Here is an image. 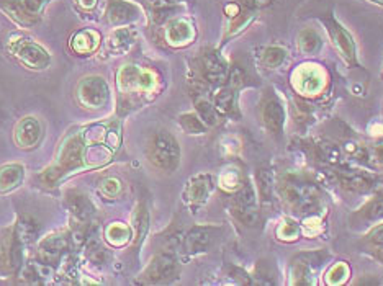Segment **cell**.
<instances>
[{
    "label": "cell",
    "instance_id": "cell-32",
    "mask_svg": "<svg viewBox=\"0 0 383 286\" xmlns=\"http://www.w3.org/2000/svg\"><path fill=\"white\" fill-rule=\"evenodd\" d=\"M234 202H236V206L234 208H256V192H254V188L249 183L243 185V187L239 188Z\"/></svg>",
    "mask_w": 383,
    "mask_h": 286
},
{
    "label": "cell",
    "instance_id": "cell-5",
    "mask_svg": "<svg viewBox=\"0 0 383 286\" xmlns=\"http://www.w3.org/2000/svg\"><path fill=\"white\" fill-rule=\"evenodd\" d=\"M22 246L13 229H6L0 234V270L6 273L17 271L22 265Z\"/></svg>",
    "mask_w": 383,
    "mask_h": 286
},
{
    "label": "cell",
    "instance_id": "cell-42",
    "mask_svg": "<svg viewBox=\"0 0 383 286\" xmlns=\"http://www.w3.org/2000/svg\"><path fill=\"white\" fill-rule=\"evenodd\" d=\"M48 2H50V0H25V6L28 7V10H30L31 13L40 15L43 7H45Z\"/></svg>",
    "mask_w": 383,
    "mask_h": 286
},
{
    "label": "cell",
    "instance_id": "cell-29",
    "mask_svg": "<svg viewBox=\"0 0 383 286\" xmlns=\"http://www.w3.org/2000/svg\"><path fill=\"white\" fill-rule=\"evenodd\" d=\"M321 77L315 70H303L300 74V90H303L306 93H316L321 89Z\"/></svg>",
    "mask_w": 383,
    "mask_h": 286
},
{
    "label": "cell",
    "instance_id": "cell-17",
    "mask_svg": "<svg viewBox=\"0 0 383 286\" xmlns=\"http://www.w3.org/2000/svg\"><path fill=\"white\" fill-rule=\"evenodd\" d=\"M66 246H68L66 237H62L59 234L48 236L40 242V247H38V255H40V259L45 262V264H55V262L61 259Z\"/></svg>",
    "mask_w": 383,
    "mask_h": 286
},
{
    "label": "cell",
    "instance_id": "cell-31",
    "mask_svg": "<svg viewBox=\"0 0 383 286\" xmlns=\"http://www.w3.org/2000/svg\"><path fill=\"white\" fill-rule=\"evenodd\" d=\"M285 50L279 46H270L264 51V56H262V61L269 69H277L282 63L285 61Z\"/></svg>",
    "mask_w": 383,
    "mask_h": 286
},
{
    "label": "cell",
    "instance_id": "cell-38",
    "mask_svg": "<svg viewBox=\"0 0 383 286\" xmlns=\"http://www.w3.org/2000/svg\"><path fill=\"white\" fill-rule=\"evenodd\" d=\"M135 227H136V239L140 241L143 236H145L146 227H147V213L145 208L138 209V213L135 214Z\"/></svg>",
    "mask_w": 383,
    "mask_h": 286
},
{
    "label": "cell",
    "instance_id": "cell-47",
    "mask_svg": "<svg viewBox=\"0 0 383 286\" xmlns=\"http://www.w3.org/2000/svg\"><path fill=\"white\" fill-rule=\"evenodd\" d=\"M370 2H375V3H380V6H383V0H370Z\"/></svg>",
    "mask_w": 383,
    "mask_h": 286
},
{
    "label": "cell",
    "instance_id": "cell-30",
    "mask_svg": "<svg viewBox=\"0 0 383 286\" xmlns=\"http://www.w3.org/2000/svg\"><path fill=\"white\" fill-rule=\"evenodd\" d=\"M197 113L207 126H215L218 123V110L215 108V105L207 102V100L197 102Z\"/></svg>",
    "mask_w": 383,
    "mask_h": 286
},
{
    "label": "cell",
    "instance_id": "cell-15",
    "mask_svg": "<svg viewBox=\"0 0 383 286\" xmlns=\"http://www.w3.org/2000/svg\"><path fill=\"white\" fill-rule=\"evenodd\" d=\"M0 7L20 27H33L40 20V15L28 10L25 0H0Z\"/></svg>",
    "mask_w": 383,
    "mask_h": 286
},
{
    "label": "cell",
    "instance_id": "cell-44",
    "mask_svg": "<svg viewBox=\"0 0 383 286\" xmlns=\"http://www.w3.org/2000/svg\"><path fill=\"white\" fill-rule=\"evenodd\" d=\"M243 2H246L247 6L251 7H264V6H269L272 0H243Z\"/></svg>",
    "mask_w": 383,
    "mask_h": 286
},
{
    "label": "cell",
    "instance_id": "cell-18",
    "mask_svg": "<svg viewBox=\"0 0 383 286\" xmlns=\"http://www.w3.org/2000/svg\"><path fill=\"white\" fill-rule=\"evenodd\" d=\"M262 120L267 130L274 133V135H280L282 128H284L285 121V112L282 103L277 98H269L262 108Z\"/></svg>",
    "mask_w": 383,
    "mask_h": 286
},
{
    "label": "cell",
    "instance_id": "cell-12",
    "mask_svg": "<svg viewBox=\"0 0 383 286\" xmlns=\"http://www.w3.org/2000/svg\"><path fill=\"white\" fill-rule=\"evenodd\" d=\"M118 84L123 90H130L135 87L150 90L154 85V77L150 73L135 68V66H124L118 73Z\"/></svg>",
    "mask_w": 383,
    "mask_h": 286
},
{
    "label": "cell",
    "instance_id": "cell-19",
    "mask_svg": "<svg viewBox=\"0 0 383 286\" xmlns=\"http://www.w3.org/2000/svg\"><path fill=\"white\" fill-rule=\"evenodd\" d=\"M100 33L92 30V28H85V30H80L75 33L71 40V50H73L75 54L85 56L94 52L100 46Z\"/></svg>",
    "mask_w": 383,
    "mask_h": 286
},
{
    "label": "cell",
    "instance_id": "cell-27",
    "mask_svg": "<svg viewBox=\"0 0 383 286\" xmlns=\"http://www.w3.org/2000/svg\"><path fill=\"white\" fill-rule=\"evenodd\" d=\"M215 108L222 114H231L234 110V93L229 87L218 89L215 93Z\"/></svg>",
    "mask_w": 383,
    "mask_h": 286
},
{
    "label": "cell",
    "instance_id": "cell-2",
    "mask_svg": "<svg viewBox=\"0 0 383 286\" xmlns=\"http://www.w3.org/2000/svg\"><path fill=\"white\" fill-rule=\"evenodd\" d=\"M147 157L151 164L159 170L172 172L177 169L180 162V147L179 142L172 135L166 131L156 133L151 137L150 146H147Z\"/></svg>",
    "mask_w": 383,
    "mask_h": 286
},
{
    "label": "cell",
    "instance_id": "cell-10",
    "mask_svg": "<svg viewBox=\"0 0 383 286\" xmlns=\"http://www.w3.org/2000/svg\"><path fill=\"white\" fill-rule=\"evenodd\" d=\"M324 25H326L329 36H331L338 50L341 51V54L346 57L349 63H354L356 61V43H354L351 33L341 23L334 20L333 17L324 18Z\"/></svg>",
    "mask_w": 383,
    "mask_h": 286
},
{
    "label": "cell",
    "instance_id": "cell-6",
    "mask_svg": "<svg viewBox=\"0 0 383 286\" xmlns=\"http://www.w3.org/2000/svg\"><path fill=\"white\" fill-rule=\"evenodd\" d=\"M177 275V262L172 254H159L151 260L147 269L143 271L141 280L145 283H164L175 278Z\"/></svg>",
    "mask_w": 383,
    "mask_h": 286
},
{
    "label": "cell",
    "instance_id": "cell-13",
    "mask_svg": "<svg viewBox=\"0 0 383 286\" xmlns=\"http://www.w3.org/2000/svg\"><path fill=\"white\" fill-rule=\"evenodd\" d=\"M213 190V180L208 174H200L194 177L187 183L185 188V200L187 203L194 204V206H200L207 202Z\"/></svg>",
    "mask_w": 383,
    "mask_h": 286
},
{
    "label": "cell",
    "instance_id": "cell-22",
    "mask_svg": "<svg viewBox=\"0 0 383 286\" xmlns=\"http://www.w3.org/2000/svg\"><path fill=\"white\" fill-rule=\"evenodd\" d=\"M68 206L71 209V213H73L78 219H80V221L89 219L95 211L90 198L82 192H71L68 195Z\"/></svg>",
    "mask_w": 383,
    "mask_h": 286
},
{
    "label": "cell",
    "instance_id": "cell-40",
    "mask_svg": "<svg viewBox=\"0 0 383 286\" xmlns=\"http://www.w3.org/2000/svg\"><path fill=\"white\" fill-rule=\"evenodd\" d=\"M147 2L156 8V12H166L174 6H177V3H180L182 0H147Z\"/></svg>",
    "mask_w": 383,
    "mask_h": 286
},
{
    "label": "cell",
    "instance_id": "cell-39",
    "mask_svg": "<svg viewBox=\"0 0 383 286\" xmlns=\"http://www.w3.org/2000/svg\"><path fill=\"white\" fill-rule=\"evenodd\" d=\"M349 273V269L344 264H339L334 266V269L329 271V283H341L342 280H346V276Z\"/></svg>",
    "mask_w": 383,
    "mask_h": 286
},
{
    "label": "cell",
    "instance_id": "cell-25",
    "mask_svg": "<svg viewBox=\"0 0 383 286\" xmlns=\"http://www.w3.org/2000/svg\"><path fill=\"white\" fill-rule=\"evenodd\" d=\"M298 47L305 54H316L319 47H321V38L311 28H305L298 35Z\"/></svg>",
    "mask_w": 383,
    "mask_h": 286
},
{
    "label": "cell",
    "instance_id": "cell-14",
    "mask_svg": "<svg viewBox=\"0 0 383 286\" xmlns=\"http://www.w3.org/2000/svg\"><path fill=\"white\" fill-rule=\"evenodd\" d=\"M202 73L205 79L212 84H223L228 80V66L222 59V56L215 51L205 52L202 57Z\"/></svg>",
    "mask_w": 383,
    "mask_h": 286
},
{
    "label": "cell",
    "instance_id": "cell-46",
    "mask_svg": "<svg viewBox=\"0 0 383 286\" xmlns=\"http://www.w3.org/2000/svg\"><path fill=\"white\" fill-rule=\"evenodd\" d=\"M372 239L375 242H383V226L375 229V232L372 234Z\"/></svg>",
    "mask_w": 383,
    "mask_h": 286
},
{
    "label": "cell",
    "instance_id": "cell-20",
    "mask_svg": "<svg viewBox=\"0 0 383 286\" xmlns=\"http://www.w3.org/2000/svg\"><path fill=\"white\" fill-rule=\"evenodd\" d=\"M135 40L136 33L133 31L131 28H117V30L108 36L107 46L110 52H113V54H124V52L133 46Z\"/></svg>",
    "mask_w": 383,
    "mask_h": 286
},
{
    "label": "cell",
    "instance_id": "cell-45",
    "mask_svg": "<svg viewBox=\"0 0 383 286\" xmlns=\"http://www.w3.org/2000/svg\"><path fill=\"white\" fill-rule=\"evenodd\" d=\"M373 157H375L378 162H382L383 164V144L375 147V151H373Z\"/></svg>",
    "mask_w": 383,
    "mask_h": 286
},
{
    "label": "cell",
    "instance_id": "cell-35",
    "mask_svg": "<svg viewBox=\"0 0 383 286\" xmlns=\"http://www.w3.org/2000/svg\"><path fill=\"white\" fill-rule=\"evenodd\" d=\"M100 192L102 195H105L107 198H115L118 197L120 192H122V183H120V180L108 177L100 182Z\"/></svg>",
    "mask_w": 383,
    "mask_h": 286
},
{
    "label": "cell",
    "instance_id": "cell-24",
    "mask_svg": "<svg viewBox=\"0 0 383 286\" xmlns=\"http://www.w3.org/2000/svg\"><path fill=\"white\" fill-rule=\"evenodd\" d=\"M13 231H15V237L20 244H28V242L35 241V237L38 234V226L31 218L23 216L20 218V221L17 223V226L13 227Z\"/></svg>",
    "mask_w": 383,
    "mask_h": 286
},
{
    "label": "cell",
    "instance_id": "cell-26",
    "mask_svg": "<svg viewBox=\"0 0 383 286\" xmlns=\"http://www.w3.org/2000/svg\"><path fill=\"white\" fill-rule=\"evenodd\" d=\"M105 236H107V241L110 242V244L115 247H120V246H124L128 241H130L131 229L124 226V224L122 223H113L107 227Z\"/></svg>",
    "mask_w": 383,
    "mask_h": 286
},
{
    "label": "cell",
    "instance_id": "cell-28",
    "mask_svg": "<svg viewBox=\"0 0 383 286\" xmlns=\"http://www.w3.org/2000/svg\"><path fill=\"white\" fill-rule=\"evenodd\" d=\"M180 126L189 133V135H202L207 130L202 118L195 113H185L180 116Z\"/></svg>",
    "mask_w": 383,
    "mask_h": 286
},
{
    "label": "cell",
    "instance_id": "cell-21",
    "mask_svg": "<svg viewBox=\"0 0 383 286\" xmlns=\"http://www.w3.org/2000/svg\"><path fill=\"white\" fill-rule=\"evenodd\" d=\"M23 165L7 164L0 167V193H8L15 190L23 180Z\"/></svg>",
    "mask_w": 383,
    "mask_h": 286
},
{
    "label": "cell",
    "instance_id": "cell-36",
    "mask_svg": "<svg viewBox=\"0 0 383 286\" xmlns=\"http://www.w3.org/2000/svg\"><path fill=\"white\" fill-rule=\"evenodd\" d=\"M319 151H321V156L324 160L331 162V164H339L341 162V149L334 144H321L319 146Z\"/></svg>",
    "mask_w": 383,
    "mask_h": 286
},
{
    "label": "cell",
    "instance_id": "cell-7",
    "mask_svg": "<svg viewBox=\"0 0 383 286\" xmlns=\"http://www.w3.org/2000/svg\"><path fill=\"white\" fill-rule=\"evenodd\" d=\"M140 12V7L128 0H110L105 10V20L112 27H124L135 22Z\"/></svg>",
    "mask_w": 383,
    "mask_h": 286
},
{
    "label": "cell",
    "instance_id": "cell-33",
    "mask_svg": "<svg viewBox=\"0 0 383 286\" xmlns=\"http://www.w3.org/2000/svg\"><path fill=\"white\" fill-rule=\"evenodd\" d=\"M257 185H259L261 198L264 200V202H270L272 188H274V180H272L270 170H259V174H257Z\"/></svg>",
    "mask_w": 383,
    "mask_h": 286
},
{
    "label": "cell",
    "instance_id": "cell-23",
    "mask_svg": "<svg viewBox=\"0 0 383 286\" xmlns=\"http://www.w3.org/2000/svg\"><path fill=\"white\" fill-rule=\"evenodd\" d=\"M341 183L342 187H346L347 190H352V192H368L372 188V179L367 177L366 174L362 172H354V170H347L341 174Z\"/></svg>",
    "mask_w": 383,
    "mask_h": 286
},
{
    "label": "cell",
    "instance_id": "cell-3",
    "mask_svg": "<svg viewBox=\"0 0 383 286\" xmlns=\"http://www.w3.org/2000/svg\"><path fill=\"white\" fill-rule=\"evenodd\" d=\"M7 50L23 68L31 70H43L51 64V54L43 47L40 43L30 38L18 36L8 41Z\"/></svg>",
    "mask_w": 383,
    "mask_h": 286
},
{
    "label": "cell",
    "instance_id": "cell-9",
    "mask_svg": "<svg viewBox=\"0 0 383 286\" xmlns=\"http://www.w3.org/2000/svg\"><path fill=\"white\" fill-rule=\"evenodd\" d=\"M84 151H85V144L79 136L69 137V140L66 141L61 147L59 160H57L56 167L62 172V174H66L68 170L78 169V167L82 164Z\"/></svg>",
    "mask_w": 383,
    "mask_h": 286
},
{
    "label": "cell",
    "instance_id": "cell-1",
    "mask_svg": "<svg viewBox=\"0 0 383 286\" xmlns=\"http://www.w3.org/2000/svg\"><path fill=\"white\" fill-rule=\"evenodd\" d=\"M280 193L285 202L300 213L313 211L319 204L318 188L300 177H287L282 180Z\"/></svg>",
    "mask_w": 383,
    "mask_h": 286
},
{
    "label": "cell",
    "instance_id": "cell-4",
    "mask_svg": "<svg viewBox=\"0 0 383 286\" xmlns=\"http://www.w3.org/2000/svg\"><path fill=\"white\" fill-rule=\"evenodd\" d=\"M108 84L102 75H90L80 80L75 90L79 103L87 110H100L108 102Z\"/></svg>",
    "mask_w": 383,
    "mask_h": 286
},
{
    "label": "cell",
    "instance_id": "cell-34",
    "mask_svg": "<svg viewBox=\"0 0 383 286\" xmlns=\"http://www.w3.org/2000/svg\"><path fill=\"white\" fill-rule=\"evenodd\" d=\"M363 218L367 221H377V219L383 218V197H378L367 204L363 209Z\"/></svg>",
    "mask_w": 383,
    "mask_h": 286
},
{
    "label": "cell",
    "instance_id": "cell-16",
    "mask_svg": "<svg viewBox=\"0 0 383 286\" xmlns=\"http://www.w3.org/2000/svg\"><path fill=\"white\" fill-rule=\"evenodd\" d=\"M217 229L215 227H207V226H197L190 229L189 234L185 236L184 246L185 250L189 254H198V252H205L212 246L213 242V234Z\"/></svg>",
    "mask_w": 383,
    "mask_h": 286
},
{
    "label": "cell",
    "instance_id": "cell-41",
    "mask_svg": "<svg viewBox=\"0 0 383 286\" xmlns=\"http://www.w3.org/2000/svg\"><path fill=\"white\" fill-rule=\"evenodd\" d=\"M228 80H229V85L231 87H241V85L244 84V73L243 69L239 68H234L228 73Z\"/></svg>",
    "mask_w": 383,
    "mask_h": 286
},
{
    "label": "cell",
    "instance_id": "cell-11",
    "mask_svg": "<svg viewBox=\"0 0 383 286\" xmlns=\"http://www.w3.org/2000/svg\"><path fill=\"white\" fill-rule=\"evenodd\" d=\"M166 41L174 47H182L190 45L197 36L194 25L185 18H174L166 27Z\"/></svg>",
    "mask_w": 383,
    "mask_h": 286
},
{
    "label": "cell",
    "instance_id": "cell-43",
    "mask_svg": "<svg viewBox=\"0 0 383 286\" xmlns=\"http://www.w3.org/2000/svg\"><path fill=\"white\" fill-rule=\"evenodd\" d=\"M75 2H78V6L80 8H84V10H92V8L97 6L99 0H75Z\"/></svg>",
    "mask_w": 383,
    "mask_h": 286
},
{
    "label": "cell",
    "instance_id": "cell-37",
    "mask_svg": "<svg viewBox=\"0 0 383 286\" xmlns=\"http://www.w3.org/2000/svg\"><path fill=\"white\" fill-rule=\"evenodd\" d=\"M277 234H279L280 239L284 241L296 239V236H298V226H296V223L294 221H285L280 226L279 231H277Z\"/></svg>",
    "mask_w": 383,
    "mask_h": 286
},
{
    "label": "cell",
    "instance_id": "cell-8",
    "mask_svg": "<svg viewBox=\"0 0 383 286\" xmlns=\"http://www.w3.org/2000/svg\"><path fill=\"white\" fill-rule=\"evenodd\" d=\"M43 137L41 121L35 116H25L15 128V142L22 149H33L40 144Z\"/></svg>",
    "mask_w": 383,
    "mask_h": 286
}]
</instances>
